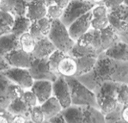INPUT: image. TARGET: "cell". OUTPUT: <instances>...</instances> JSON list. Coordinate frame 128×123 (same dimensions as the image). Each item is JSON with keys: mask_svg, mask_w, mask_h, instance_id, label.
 Wrapping results in <instances>:
<instances>
[{"mask_svg": "<svg viewBox=\"0 0 128 123\" xmlns=\"http://www.w3.org/2000/svg\"><path fill=\"white\" fill-rule=\"evenodd\" d=\"M76 77L92 91L106 81L128 84V61H116L102 52L91 71Z\"/></svg>", "mask_w": 128, "mask_h": 123, "instance_id": "obj_1", "label": "cell"}, {"mask_svg": "<svg viewBox=\"0 0 128 123\" xmlns=\"http://www.w3.org/2000/svg\"><path fill=\"white\" fill-rule=\"evenodd\" d=\"M122 83L106 81L94 91L100 110L105 115L112 111L118 104L117 96Z\"/></svg>", "mask_w": 128, "mask_h": 123, "instance_id": "obj_2", "label": "cell"}, {"mask_svg": "<svg viewBox=\"0 0 128 123\" xmlns=\"http://www.w3.org/2000/svg\"><path fill=\"white\" fill-rule=\"evenodd\" d=\"M68 85L72 104L92 105L100 109L95 94L82 83L76 77H65Z\"/></svg>", "mask_w": 128, "mask_h": 123, "instance_id": "obj_3", "label": "cell"}, {"mask_svg": "<svg viewBox=\"0 0 128 123\" xmlns=\"http://www.w3.org/2000/svg\"><path fill=\"white\" fill-rule=\"evenodd\" d=\"M48 37L56 49L66 54L68 53L76 42L70 36L68 28L60 19L52 20L51 28Z\"/></svg>", "mask_w": 128, "mask_h": 123, "instance_id": "obj_4", "label": "cell"}, {"mask_svg": "<svg viewBox=\"0 0 128 123\" xmlns=\"http://www.w3.org/2000/svg\"><path fill=\"white\" fill-rule=\"evenodd\" d=\"M95 6L88 0H70L64 9L63 15L60 20L68 28L74 20L92 11Z\"/></svg>", "mask_w": 128, "mask_h": 123, "instance_id": "obj_5", "label": "cell"}, {"mask_svg": "<svg viewBox=\"0 0 128 123\" xmlns=\"http://www.w3.org/2000/svg\"><path fill=\"white\" fill-rule=\"evenodd\" d=\"M28 69L34 80H44L54 82L58 77L50 69L48 58H35Z\"/></svg>", "mask_w": 128, "mask_h": 123, "instance_id": "obj_6", "label": "cell"}, {"mask_svg": "<svg viewBox=\"0 0 128 123\" xmlns=\"http://www.w3.org/2000/svg\"><path fill=\"white\" fill-rule=\"evenodd\" d=\"M3 73L13 83L19 85L24 89H30L34 83L28 69L19 68H10Z\"/></svg>", "mask_w": 128, "mask_h": 123, "instance_id": "obj_7", "label": "cell"}, {"mask_svg": "<svg viewBox=\"0 0 128 123\" xmlns=\"http://www.w3.org/2000/svg\"><path fill=\"white\" fill-rule=\"evenodd\" d=\"M52 96L59 100L63 108L72 105L68 85L63 75H59L57 79L52 82Z\"/></svg>", "mask_w": 128, "mask_h": 123, "instance_id": "obj_8", "label": "cell"}, {"mask_svg": "<svg viewBox=\"0 0 128 123\" xmlns=\"http://www.w3.org/2000/svg\"><path fill=\"white\" fill-rule=\"evenodd\" d=\"M11 68L29 69L35 59L32 53H27L22 48L14 50L4 56Z\"/></svg>", "mask_w": 128, "mask_h": 123, "instance_id": "obj_9", "label": "cell"}, {"mask_svg": "<svg viewBox=\"0 0 128 123\" xmlns=\"http://www.w3.org/2000/svg\"><path fill=\"white\" fill-rule=\"evenodd\" d=\"M92 18V13L90 11L74 20L68 27L70 36L74 41H77L80 36L88 31L91 28Z\"/></svg>", "mask_w": 128, "mask_h": 123, "instance_id": "obj_10", "label": "cell"}, {"mask_svg": "<svg viewBox=\"0 0 128 123\" xmlns=\"http://www.w3.org/2000/svg\"><path fill=\"white\" fill-rule=\"evenodd\" d=\"M38 100V104L41 105L52 96V82L49 80H34L30 88Z\"/></svg>", "mask_w": 128, "mask_h": 123, "instance_id": "obj_11", "label": "cell"}, {"mask_svg": "<svg viewBox=\"0 0 128 123\" xmlns=\"http://www.w3.org/2000/svg\"><path fill=\"white\" fill-rule=\"evenodd\" d=\"M110 58L120 61H128V44L120 40L104 51Z\"/></svg>", "mask_w": 128, "mask_h": 123, "instance_id": "obj_12", "label": "cell"}, {"mask_svg": "<svg viewBox=\"0 0 128 123\" xmlns=\"http://www.w3.org/2000/svg\"><path fill=\"white\" fill-rule=\"evenodd\" d=\"M56 50V48L48 36H44L36 41L32 54L35 58H48Z\"/></svg>", "mask_w": 128, "mask_h": 123, "instance_id": "obj_13", "label": "cell"}, {"mask_svg": "<svg viewBox=\"0 0 128 123\" xmlns=\"http://www.w3.org/2000/svg\"><path fill=\"white\" fill-rule=\"evenodd\" d=\"M46 12L47 6L44 0L34 1L28 5L26 16L32 22L46 17Z\"/></svg>", "mask_w": 128, "mask_h": 123, "instance_id": "obj_14", "label": "cell"}, {"mask_svg": "<svg viewBox=\"0 0 128 123\" xmlns=\"http://www.w3.org/2000/svg\"><path fill=\"white\" fill-rule=\"evenodd\" d=\"M13 83L3 72H0V107L7 108L12 100L10 89Z\"/></svg>", "mask_w": 128, "mask_h": 123, "instance_id": "obj_15", "label": "cell"}, {"mask_svg": "<svg viewBox=\"0 0 128 123\" xmlns=\"http://www.w3.org/2000/svg\"><path fill=\"white\" fill-rule=\"evenodd\" d=\"M21 48L19 37L10 33L0 36V54L4 56L14 50Z\"/></svg>", "mask_w": 128, "mask_h": 123, "instance_id": "obj_16", "label": "cell"}, {"mask_svg": "<svg viewBox=\"0 0 128 123\" xmlns=\"http://www.w3.org/2000/svg\"><path fill=\"white\" fill-rule=\"evenodd\" d=\"M42 110L44 113V122H48V121L54 115L59 113L63 109L59 100L53 96L40 105Z\"/></svg>", "mask_w": 128, "mask_h": 123, "instance_id": "obj_17", "label": "cell"}, {"mask_svg": "<svg viewBox=\"0 0 128 123\" xmlns=\"http://www.w3.org/2000/svg\"><path fill=\"white\" fill-rule=\"evenodd\" d=\"M98 56H86L76 58L75 61L77 66V71L74 77L84 75L92 70L96 62Z\"/></svg>", "mask_w": 128, "mask_h": 123, "instance_id": "obj_18", "label": "cell"}, {"mask_svg": "<svg viewBox=\"0 0 128 123\" xmlns=\"http://www.w3.org/2000/svg\"><path fill=\"white\" fill-rule=\"evenodd\" d=\"M100 35L101 40V53L104 52L115 42L120 40L117 33L110 25L104 30H100Z\"/></svg>", "mask_w": 128, "mask_h": 123, "instance_id": "obj_19", "label": "cell"}, {"mask_svg": "<svg viewBox=\"0 0 128 123\" xmlns=\"http://www.w3.org/2000/svg\"><path fill=\"white\" fill-rule=\"evenodd\" d=\"M61 111L66 122H83L82 106L72 104Z\"/></svg>", "mask_w": 128, "mask_h": 123, "instance_id": "obj_20", "label": "cell"}, {"mask_svg": "<svg viewBox=\"0 0 128 123\" xmlns=\"http://www.w3.org/2000/svg\"><path fill=\"white\" fill-rule=\"evenodd\" d=\"M83 122H105L104 114L92 105H83Z\"/></svg>", "mask_w": 128, "mask_h": 123, "instance_id": "obj_21", "label": "cell"}, {"mask_svg": "<svg viewBox=\"0 0 128 123\" xmlns=\"http://www.w3.org/2000/svg\"><path fill=\"white\" fill-rule=\"evenodd\" d=\"M77 71L75 59L68 54L61 60L58 66L59 75L64 77H74Z\"/></svg>", "mask_w": 128, "mask_h": 123, "instance_id": "obj_22", "label": "cell"}, {"mask_svg": "<svg viewBox=\"0 0 128 123\" xmlns=\"http://www.w3.org/2000/svg\"><path fill=\"white\" fill-rule=\"evenodd\" d=\"M32 22L26 16H15L14 25L11 28V33L17 37L30 31Z\"/></svg>", "mask_w": 128, "mask_h": 123, "instance_id": "obj_23", "label": "cell"}, {"mask_svg": "<svg viewBox=\"0 0 128 123\" xmlns=\"http://www.w3.org/2000/svg\"><path fill=\"white\" fill-rule=\"evenodd\" d=\"M30 108L22 98H17L12 100L7 109L13 115L23 114L30 118Z\"/></svg>", "mask_w": 128, "mask_h": 123, "instance_id": "obj_24", "label": "cell"}, {"mask_svg": "<svg viewBox=\"0 0 128 123\" xmlns=\"http://www.w3.org/2000/svg\"><path fill=\"white\" fill-rule=\"evenodd\" d=\"M68 54L74 59L86 56H98L96 51L92 46H81L75 42Z\"/></svg>", "mask_w": 128, "mask_h": 123, "instance_id": "obj_25", "label": "cell"}, {"mask_svg": "<svg viewBox=\"0 0 128 123\" xmlns=\"http://www.w3.org/2000/svg\"><path fill=\"white\" fill-rule=\"evenodd\" d=\"M66 55H68V54L65 53L60 50L56 49L48 57V62H49L50 69L54 74L58 76L60 75L58 72L59 64L61 60L65 58Z\"/></svg>", "mask_w": 128, "mask_h": 123, "instance_id": "obj_26", "label": "cell"}, {"mask_svg": "<svg viewBox=\"0 0 128 123\" xmlns=\"http://www.w3.org/2000/svg\"><path fill=\"white\" fill-rule=\"evenodd\" d=\"M21 48L27 53H32L34 51L36 40L30 33H26L19 37Z\"/></svg>", "mask_w": 128, "mask_h": 123, "instance_id": "obj_27", "label": "cell"}, {"mask_svg": "<svg viewBox=\"0 0 128 123\" xmlns=\"http://www.w3.org/2000/svg\"><path fill=\"white\" fill-rule=\"evenodd\" d=\"M108 12L118 18L128 28V6L122 4L117 7L108 9Z\"/></svg>", "mask_w": 128, "mask_h": 123, "instance_id": "obj_28", "label": "cell"}, {"mask_svg": "<svg viewBox=\"0 0 128 123\" xmlns=\"http://www.w3.org/2000/svg\"><path fill=\"white\" fill-rule=\"evenodd\" d=\"M123 106V104L118 103L117 105L112 111L105 114V122H124L122 116Z\"/></svg>", "mask_w": 128, "mask_h": 123, "instance_id": "obj_29", "label": "cell"}, {"mask_svg": "<svg viewBox=\"0 0 128 123\" xmlns=\"http://www.w3.org/2000/svg\"><path fill=\"white\" fill-rule=\"evenodd\" d=\"M30 118L32 122H44V116L40 104L32 107L30 110Z\"/></svg>", "mask_w": 128, "mask_h": 123, "instance_id": "obj_30", "label": "cell"}, {"mask_svg": "<svg viewBox=\"0 0 128 123\" xmlns=\"http://www.w3.org/2000/svg\"><path fill=\"white\" fill-rule=\"evenodd\" d=\"M63 13L64 9L54 4L47 7V12L46 17H47L51 20L60 19Z\"/></svg>", "mask_w": 128, "mask_h": 123, "instance_id": "obj_31", "label": "cell"}, {"mask_svg": "<svg viewBox=\"0 0 128 123\" xmlns=\"http://www.w3.org/2000/svg\"><path fill=\"white\" fill-rule=\"evenodd\" d=\"M36 22H37L38 28L43 35L44 36H48L51 28L52 20L48 19L47 17H44L36 21Z\"/></svg>", "mask_w": 128, "mask_h": 123, "instance_id": "obj_32", "label": "cell"}, {"mask_svg": "<svg viewBox=\"0 0 128 123\" xmlns=\"http://www.w3.org/2000/svg\"><path fill=\"white\" fill-rule=\"evenodd\" d=\"M28 3L24 0H14V16H26L27 13Z\"/></svg>", "mask_w": 128, "mask_h": 123, "instance_id": "obj_33", "label": "cell"}, {"mask_svg": "<svg viewBox=\"0 0 128 123\" xmlns=\"http://www.w3.org/2000/svg\"><path fill=\"white\" fill-rule=\"evenodd\" d=\"M109 26L108 17L100 18H92L91 21V28L96 30H102Z\"/></svg>", "mask_w": 128, "mask_h": 123, "instance_id": "obj_34", "label": "cell"}, {"mask_svg": "<svg viewBox=\"0 0 128 123\" xmlns=\"http://www.w3.org/2000/svg\"><path fill=\"white\" fill-rule=\"evenodd\" d=\"M22 99L30 108H32V107L38 104L37 97L30 89H24V92Z\"/></svg>", "mask_w": 128, "mask_h": 123, "instance_id": "obj_35", "label": "cell"}, {"mask_svg": "<svg viewBox=\"0 0 128 123\" xmlns=\"http://www.w3.org/2000/svg\"><path fill=\"white\" fill-rule=\"evenodd\" d=\"M118 102L123 105H128V85L126 83H122L118 90L117 96Z\"/></svg>", "mask_w": 128, "mask_h": 123, "instance_id": "obj_36", "label": "cell"}, {"mask_svg": "<svg viewBox=\"0 0 128 123\" xmlns=\"http://www.w3.org/2000/svg\"><path fill=\"white\" fill-rule=\"evenodd\" d=\"M92 13L93 18L108 17V9L105 5H97L92 9Z\"/></svg>", "mask_w": 128, "mask_h": 123, "instance_id": "obj_37", "label": "cell"}, {"mask_svg": "<svg viewBox=\"0 0 128 123\" xmlns=\"http://www.w3.org/2000/svg\"><path fill=\"white\" fill-rule=\"evenodd\" d=\"M0 20L6 25L12 28L15 21V16L10 12L0 11Z\"/></svg>", "mask_w": 128, "mask_h": 123, "instance_id": "obj_38", "label": "cell"}, {"mask_svg": "<svg viewBox=\"0 0 128 123\" xmlns=\"http://www.w3.org/2000/svg\"><path fill=\"white\" fill-rule=\"evenodd\" d=\"M29 33H30V35L32 36L33 38L36 41L41 39H42L43 37H44V36L43 35V34L41 33V31L39 30V28H38L36 21L32 22Z\"/></svg>", "mask_w": 128, "mask_h": 123, "instance_id": "obj_39", "label": "cell"}, {"mask_svg": "<svg viewBox=\"0 0 128 123\" xmlns=\"http://www.w3.org/2000/svg\"><path fill=\"white\" fill-rule=\"evenodd\" d=\"M14 0H1L0 11L10 12L14 15Z\"/></svg>", "mask_w": 128, "mask_h": 123, "instance_id": "obj_40", "label": "cell"}, {"mask_svg": "<svg viewBox=\"0 0 128 123\" xmlns=\"http://www.w3.org/2000/svg\"><path fill=\"white\" fill-rule=\"evenodd\" d=\"M14 115L6 108L0 107V122H12Z\"/></svg>", "mask_w": 128, "mask_h": 123, "instance_id": "obj_41", "label": "cell"}, {"mask_svg": "<svg viewBox=\"0 0 128 123\" xmlns=\"http://www.w3.org/2000/svg\"><path fill=\"white\" fill-rule=\"evenodd\" d=\"M12 122H32L30 117L23 114H15L12 119Z\"/></svg>", "mask_w": 128, "mask_h": 123, "instance_id": "obj_42", "label": "cell"}, {"mask_svg": "<svg viewBox=\"0 0 128 123\" xmlns=\"http://www.w3.org/2000/svg\"><path fill=\"white\" fill-rule=\"evenodd\" d=\"M123 3L124 0H105L104 5L108 9H109L122 5Z\"/></svg>", "mask_w": 128, "mask_h": 123, "instance_id": "obj_43", "label": "cell"}, {"mask_svg": "<svg viewBox=\"0 0 128 123\" xmlns=\"http://www.w3.org/2000/svg\"><path fill=\"white\" fill-rule=\"evenodd\" d=\"M48 122H66L65 118H64L63 114H62V111L59 112L52 118H51L48 121Z\"/></svg>", "mask_w": 128, "mask_h": 123, "instance_id": "obj_44", "label": "cell"}, {"mask_svg": "<svg viewBox=\"0 0 128 123\" xmlns=\"http://www.w3.org/2000/svg\"><path fill=\"white\" fill-rule=\"evenodd\" d=\"M10 68L11 67L6 60L4 56L0 54V72H4Z\"/></svg>", "mask_w": 128, "mask_h": 123, "instance_id": "obj_45", "label": "cell"}, {"mask_svg": "<svg viewBox=\"0 0 128 123\" xmlns=\"http://www.w3.org/2000/svg\"><path fill=\"white\" fill-rule=\"evenodd\" d=\"M11 33V28L0 20V36Z\"/></svg>", "mask_w": 128, "mask_h": 123, "instance_id": "obj_46", "label": "cell"}, {"mask_svg": "<svg viewBox=\"0 0 128 123\" xmlns=\"http://www.w3.org/2000/svg\"><path fill=\"white\" fill-rule=\"evenodd\" d=\"M70 0H54V4L64 9L69 4Z\"/></svg>", "mask_w": 128, "mask_h": 123, "instance_id": "obj_47", "label": "cell"}, {"mask_svg": "<svg viewBox=\"0 0 128 123\" xmlns=\"http://www.w3.org/2000/svg\"><path fill=\"white\" fill-rule=\"evenodd\" d=\"M122 119L124 122H128V105L123 106L122 113Z\"/></svg>", "mask_w": 128, "mask_h": 123, "instance_id": "obj_48", "label": "cell"}, {"mask_svg": "<svg viewBox=\"0 0 128 123\" xmlns=\"http://www.w3.org/2000/svg\"><path fill=\"white\" fill-rule=\"evenodd\" d=\"M118 36H119L120 37V39L122 40V41L124 42L127 43L128 44V31L119 34Z\"/></svg>", "mask_w": 128, "mask_h": 123, "instance_id": "obj_49", "label": "cell"}, {"mask_svg": "<svg viewBox=\"0 0 128 123\" xmlns=\"http://www.w3.org/2000/svg\"><path fill=\"white\" fill-rule=\"evenodd\" d=\"M92 3L94 4L96 6L97 5H104V1L105 0H90Z\"/></svg>", "mask_w": 128, "mask_h": 123, "instance_id": "obj_50", "label": "cell"}, {"mask_svg": "<svg viewBox=\"0 0 128 123\" xmlns=\"http://www.w3.org/2000/svg\"><path fill=\"white\" fill-rule=\"evenodd\" d=\"M44 1H45V3L47 7L54 4V0H44Z\"/></svg>", "mask_w": 128, "mask_h": 123, "instance_id": "obj_51", "label": "cell"}, {"mask_svg": "<svg viewBox=\"0 0 128 123\" xmlns=\"http://www.w3.org/2000/svg\"><path fill=\"white\" fill-rule=\"evenodd\" d=\"M123 4H124L125 5H126L128 6V0H124Z\"/></svg>", "mask_w": 128, "mask_h": 123, "instance_id": "obj_52", "label": "cell"}, {"mask_svg": "<svg viewBox=\"0 0 128 123\" xmlns=\"http://www.w3.org/2000/svg\"><path fill=\"white\" fill-rule=\"evenodd\" d=\"M24 1H26V2H27L28 3H30V2H32V1H33L34 0H24Z\"/></svg>", "mask_w": 128, "mask_h": 123, "instance_id": "obj_53", "label": "cell"}, {"mask_svg": "<svg viewBox=\"0 0 128 123\" xmlns=\"http://www.w3.org/2000/svg\"><path fill=\"white\" fill-rule=\"evenodd\" d=\"M0 2H1V0H0Z\"/></svg>", "mask_w": 128, "mask_h": 123, "instance_id": "obj_54", "label": "cell"}, {"mask_svg": "<svg viewBox=\"0 0 128 123\" xmlns=\"http://www.w3.org/2000/svg\"><path fill=\"white\" fill-rule=\"evenodd\" d=\"M88 1H90V0H88Z\"/></svg>", "mask_w": 128, "mask_h": 123, "instance_id": "obj_55", "label": "cell"}, {"mask_svg": "<svg viewBox=\"0 0 128 123\" xmlns=\"http://www.w3.org/2000/svg\"></svg>", "mask_w": 128, "mask_h": 123, "instance_id": "obj_56", "label": "cell"}]
</instances>
